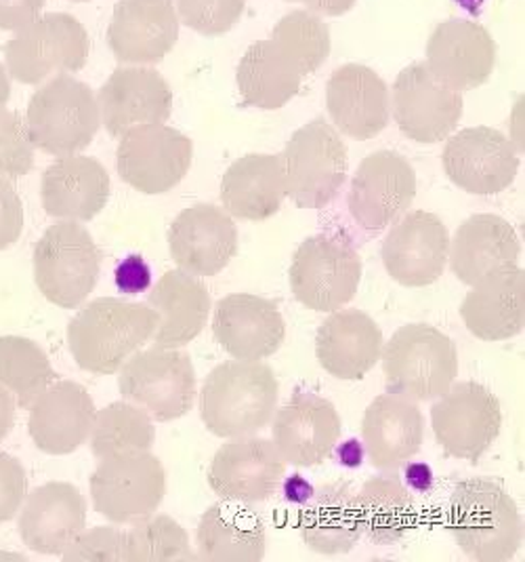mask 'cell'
<instances>
[{"label": "cell", "instance_id": "cell-28", "mask_svg": "<svg viewBox=\"0 0 525 562\" xmlns=\"http://www.w3.org/2000/svg\"><path fill=\"white\" fill-rule=\"evenodd\" d=\"M467 329L483 341H504L525 329V270L517 263L490 270L460 306Z\"/></svg>", "mask_w": 525, "mask_h": 562}, {"label": "cell", "instance_id": "cell-42", "mask_svg": "<svg viewBox=\"0 0 525 562\" xmlns=\"http://www.w3.org/2000/svg\"><path fill=\"white\" fill-rule=\"evenodd\" d=\"M272 41L288 53L305 77L313 75L330 55V30L313 11H293L275 24Z\"/></svg>", "mask_w": 525, "mask_h": 562}, {"label": "cell", "instance_id": "cell-12", "mask_svg": "<svg viewBox=\"0 0 525 562\" xmlns=\"http://www.w3.org/2000/svg\"><path fill=\"white\" fill-rule=\"evenodd\" d=\"M431 426L448 456L477 463L501 435V401L477 382L452 384L433 405Z\"/></svg>", "mask_w": 525, "mask_h": 562}, {"label": "cell", "instance_id": "cell-20", "mask_svg": "<svg viewBox=\"0 0 525 562\" xmlns=\"http://www.w3.org/2000/svg\"><path fill=\"white\" fill-rule=\"evenodd\" d=\"M339 438V411L313 392L297 387L290 401L275 409L274 445L286 463L318 465L332 453Z\"/></svg>", "mask_w": 525, "mask_h": 562}, {"label": "cell", "instance_id": "cell-54", "mask_svg": "<svg viewBox=\"0 0 525 562\" xmlns=\"http://www.w3.org/2000/svg\"><path fill=\"white\" fill-rule=\"evenodd\" d=\"M339 460L343 465H350V468H357L362 460H364V456H366V451L359 447V442L357 440H347L341 449H339Z\"/></svg>", "mask_w": 525, "mask_h": 562}, {"label": "cell", "instance_id": "cell-53", "mask_svg": "<svg viewBox=\"0 0 525 562\" xmlns=\"http://www.w3.org/2000/svg\"><path fill=\"white\" fill-rule=\"evenodd\" d=\"M284 493H286V497H288L290 502L305 504V502L311 497L313 488H311V485H309L307 481H303L299 474H295V476H290V481L284 486Z\"/></svg>", "mask_w": 525, "mask_h": 562}, {"label": "cell", "instance_id": "cell-35", "mask_svg": "<svg viewBox=\"0 0 525 562\" xmlns=\"http://www.w3.org/2000/svg\"><path fill=\"white\" fill-rule=\"evenodd\" d=\"M522 254L513 226L492 213L471 215L450 240L452 272L465 284H476L490 270L517 263Z\"/></svg>", "mask_w": 525, "mask_h": 562}, {"label": "cell", "instance_id": "cell-43", "mask_svg": "<svg viewBox=\"0 0 525 562\" xmlns=\"http://www.w3.org/2000/svg\"><path fill=\"white\" fill-rule=\"evenodd\" d=\"M247 0H176L181 22L202 36H221L236 26Z\"/></svg>", "mask_w": 525, "mask_h": 562}, {"label": "cell", "instance_id": "cell-55", "mask_svg": "<svg viewBox=\"0 0 525 562\" xmlns=\"http://www.w3.org/2000/svg\"><path fill=\"white\" fill-rule=\"evenodd\" d=\"M9 98H11V82H9L7 68L0 64V105L9 102Z\"/></svg>", "mask_w": 525, "mask_h": 562}, {"label": "cell", "instance_id": "cell-19", "mask_svg": "<svg viewBox=\"0 0 525 562\" xmlns=\"http://www.w3.org/2000/svg\"><path fill=\"white\" fill-rule=\"evenodd\" d=\"M426 66L450 89L473 91L494 72L497 43L477 22L448 20L433 30L426 43Z\"/></svg>", "mask_w": 525, "mask_h": 562}, {"label": "cell", "instance_id": "cell-39", "mask_svg": "<svg viewBox=\"0 0 525 562\" xmlns=\"http://www.w3.org/2000/svg\"><path fill=\"white\" fill-rule=\"evenodd\" d=\"M55 380L47 352L27 337H0V387L27 409Z\"/></svg>", "mask_w": 525, "mask_h": 562}, {"label": "cell", "instance_id": "cell-37", "mask_svg": "<svg viewBox=\"0 0 525 562\" xmlns=\"http://www.w3.org/2000/svg\"><path fill=\"white\" fill-rule=\"evenodd\" d=\"M236 78L247 105L277 110L299 93L305 75L299 64L270 38L252 43L240 59Z\"/></svg>", "mask_w": 525, "mask_h": 562}, {"label": "cell", "instance_id": "cell-29", "mask_svg": "<svg viewBox=\"0 0 525 562\" xmlns=\"http://www.w3.org/2000/svg\"><path fill=\"white\" fill-rule=\"evenodd\" d=\"M41 194L50 217L91 222L110 201V176L93 156H59L43 173Z\"/></svg>", "mask_w": 525, "mask_h": 562}, {"label": "cell", "instance_id": "cell-9", "mask_svg": "<svg viewBox=\"0 0 525 562\" xmlns=\"http://www.w3.org/2000/svg\"><path fill=\"white\" fill-rule=\"evenodd\" d=\"M89 32L75 15L47 13L18 30L4 45L7 72L22 85H41L59 72L70 75L87 66Z\"/></svg>", "mask_w": 525, "mask_h": 562}, {"label": "cell", "instance_id": "cell-4", "mask_svg": "<svg viewBox=\"0 0 525 562\" xmlns=\"http://www.w3.org/2000/svg\"><path fill=\"white\" fill-rule=\"evenodd\" d=\"M100 127V103L93 89L70 75L50 78L27 103V137L34 148L50 156L82 153Z\"/></svg>", "mask_w": 525, "mask_h": 562}, {"label": "cell", "instance_id": "cell-41", "mask_svg": "<svg viewBox=\"0 0 525 562\" xmlns=\"http://www.w3.org/2000/svg\"><path fill=\"white\" fill-rule=\"evenodd\" d=\"M190 537L171 516H156L123 533V561H196Z\"/></svg>", "mask_w": 525, "mask_h": 562}, {"label": "cell", "instance_id": "cell-11", "mask_svg": "<svg viewBox=\"0 0 525 562\" xmlns=\"http://www.w3.org/2000/svg\"><path fill=\"white\" fill-rule=\"evenodd\" d=\"M167 493L164 465L150 451L101 460L91 474L95 512L116 525L151 518Z\"/></svg>", "mask_w": 525, "mask_h": 562}, {"label": "cell", "instance_id": "cell-36", "mask_svg": "<svg viewBox=\"0 0 525 562\" xmlns=\"http://www.w3.org/2000/svg\"><path fill=\"white\" fill-rule=\"evenodd\" d=\"M303 541L318 554L351 552L364 533L357 499L347 485H326L311 493L300 508Z\"/></svg>", "mask_w": 525, "mask_h": 562}, {"label": "cell", "instance_id": "cell-50", "mask_svg": "<svg viewBox=\"0 0 525 562\" xmlns=\"http://www.w3.org/2000/svg\"><path fill=\"white\" fill-rule=\"evenodd\" d=\"M286 2H303L309 11H313L318 15L341 18V15L350 13L357 0H286Z\"/></svg>", "mask_w": 525, "mask_h": 562}, {"label": "cell", "instance_id": "cell-23", "mask_svg": "<svg viewBox=\"0 0 525 562\" xmlns=\"http://www.w3.org/2000/svg\"><path fill=\"white\" fill-rule=\"evenodd\" d=\"M98 103L105 131L112 137H123L139 125L169 121L173 91L151 68H118L101 87Z\"/></svg>", "mask_w": 525, "mask_h": 562}, {"label": "cell", "instance_id": "cell-17", "mask_svg": "<svg viewBox=\"0 0 525 562\" xmlns=\"http://www.w3.org/2000/svg\"><path fill=\"white\" fill-rule=\"evenodd\" d=\"M286 461L274 440L259 436H236L210 461L208 485L221 497L259 504L274 495L284 479Z\"/></svg>", "mask_w": 525, "mask_h": 562}, {"label": "cell", "instance_id": "cell-14", "mask_svg": "<svg viewBox=\"0 0 525 562\" xmlns=\"http://www.w3.org/2000/svg\"><path fill=\"white\" fill-rule=\"evenodd\" d=\"M416 196V173L412 165L393 150L366 156L351 179L350 206L355 224L378 234L396 224Z\"/></svg>", "mask_w": 525, "mask_h": 562}, {"label": "cell", "instance_id": "cell-32", "mask_svg": "<svg viewBox=\"0 0 525 562\" xmlns=\"http://www.w3.org/2000/svg\"><path fill=\"white\" fill-rule=\"evenodd\" d=\"M196 543L201 561L261 562L267 546L265 522L251 504L221 499L202 514Z\"/></svg>", "mask_w": 525, "mask_h": 562}, {"label": "cell", "instance_id": "cell-16", "mask_svg": "<svg viewBox=\"0 0 525 562\" xmlns=\"http://www.w3.org/2000/svg\"><path fill=\"white\" fill-rule=\"evenodd\" d=\"M442 162L454 186L477 196L501 194L520 171V156L513 142L492 127L454 133L446 142Z\"/></svg>", "mask_w": 525, "mask_h": 562}, {"label": "cell", "instance_id": "cell-44", "mask_svg": "<svg viewBox=\"0 0 525 562\" xmlns=\"http://www.w3.org/2000/svg\"><path fill=\"white\" fill-rule=\"evenodd\" d=\"M34 167V146L20 114L0 105V178H24Z\"/></svg>", "mask_w": 525, "mask_h": 562}, {"label": "cell", "instance_id": "cell-21", "mask_svg": "<svg viewBox=\"0 0 525 562\" xmlns=\"http://www.w3.org/2000/svg\"><path fill=\"white\" fill-rule=\"evenodd\" d=\"M176 266L194 277H215L238 254V228L219 206L201 203L181 211L169 228Z\"/></svg>", "mask_w": 525, "mask_h": 562}, {"label": "cell", "instance_id": "cell-45", "mask_svg": "<svg viewBox=\"0 0 525 562\" xmlns=\"http://www.w3.org/2000/svg\"><path fill=\"white\" fill-rule=\"evenodd\" d=\"M123 533L116 527H95L76 539L61 554L64 561H123Z\"/></svg>", "mask_w": 525, "mask_h": 562}, {"label": "cell", "instance_id": "cell-31", "mask_svg": "<svg viewBox=\"0 0 525 562\" xmlns=\"http://www.w3.org/2000/svg\"><path fill=\"white\" fill-rule=\"evenodd\" d=\"M383 331L362 310H334L316 335V357L336 380H364L383 352Z\"/></svg>", "mask_w": 525, "mask_h": 562}, {"label": "cell", "instance_id": "cell-48", "mask_svg": "<svg viewBox=\"0 0 525 562\" xmlns=\"http://www.w3.org/2000/svg\"><path fill=\"white\" fill-rule=\"evenodd\" d=\"M116 286L125 295L146 293L151 286V268L141 256H128L118 263L114 272Z\"/></svg>", "mask_w": 525, "mask_h": 562}, {"label": "cell", "instance_id": "cell-52", "mask_svg": "<svg viewBox=\"0 0 525 562\" xmlns=\"http://www.w3.org/2000/svg\"><path fill=\"white\" fill-rule=\"evenodd\" d=\"M406 481L414 486L416 491L425 493V491L433 486V472H431V468L425 465V463H412L406 470Z\"/></svg>", "mask_w": 525, "mask_h": 562}, {"label": "cell", "instance_id": "cell-33", "mask_svg": "<svg viewBox=\"0 0 525 562\" xmlns=\"http://www.w3.org/2000/svg\"><path fill=\"white\" fill-rule=\"evenodd\" d=\"M284 199L286 179L277 154H247L221 179V203L238 220L265 222L282 209Z\"/></svg>", "mask_w": 525, "mask_h": 562}, {"label": "cell", "instance_id": "cell-6", "mask_svg": "<svg viewBox=\"0 0 525 562\" xmlns=\"http://www.w3.org/2000/svg\"><path fill=\"white\" fill-rule=\"evenodd\" d=\"M101 249L84 226L53 224L34 247V281L50 304L75 310L98 286Z\"/></svg>", "mask_w": 525, "mask_h": 562}, {"label": "cell", "instance_id": "cell-27", "mask_svg": "<svg viewBox=\"0 0 525 562\" xmlns=\"http://www.w3.org/2000/svg\"><path fill=\"white\" fill-rule=\"evenodd\" d=\"M95 415V403L84 385L57 382L32 403L27 428L43 453L68 456L84 445Z\"/></svg>", "mask_w": 525, "mask_h": 562}, {"label": "cell", "instance_id": "cell-18", "mask_svg": "<svg viewBox=\"0 0 525 562\" xmlns=\"http://www.w3.org/2000/svg\"><path fill=\"white\" fill-rule=\"evenodd\" d=\"M450 232L429 211H412L387 234L380 256L387 274L403 286H426L444 274Z\"/></svg>", "mask_w": 525, "mask_h": 562}, {"label": "cell", "instance_id": "cell-3", "mask_svg": "<svg viewBox=\"0 0 525 562\" xmlns=\"http://www.w3.org/2000/svg\"><path fill=\"white\" fill-rule=\"evenodd\" d=\"M448 516L452 536L473 561H511L524 543L522 512L506 488L492 479L458 483Z\"/></svg>", "mask_w": 525, "mask_h": 562}, {"label": "cell", "instance_id": "cell-10", "mask_svg": "<svg viewBox=\"0 0 525 562\" xmlns=\"http://www.w3.org/2000/svg\"><path fill=\"white\" fill-rule=\"evenodd\" d=\"M121 394L153 422H175L196 401V371L192 358L175 348H151L126 358L121 369Z\"/></svg>", "mask_w": 525, "mask_h": 562}, {"label": "cell", "instance_id": "cell-22", "mask_svg": "<svg viewBox=\"0 0 525 562\" xmlns=\"http://www.w3.org/2000/svg\"><path fill=\"white\" fill-rule=\"evenodd\" d=\"M179 15L173 0H121L107 27V47L123 64H158L173 52Z\"/></svg>", "mask_w": 525, "mask_h": 562}, {"label": "cell", "instance_id": "cell-46", "mask_svg": "<svg viewBox=\"0 0 525 562\" xmlns=\"http://www.w3.org/2000/svg\"><path fill=\"white\" fill-rule=\"evenodd\" d=\"M27 476L22 461L0 451V525L9 522L24 504Z\"/></svg>", "mask_w": 525, "mask_h": 562}, {"label": "cell", "instance_id": "cell-49", "mask_svg": "<svg viewBox=\"0 0 525 562\" xmlns=\"http://www.w3.org/2000/svg\"><path fill=\"white\" fill-rule=\"evenodd\" d=\"M47 0H0V30H22L41 18Z\"/></svg>", "mask_w": 525, "mask_h": 562}, {"label": "cell", "instance_id": "cell-2", "mask_svg": "<svg viewBox=\"0 0 525 562\" xmlns=\"http://www.w3.org/2000/svg\"><path fill=\"white\" fill-rule=\"evenodd\" d=\"M158 323V312L148 304L100 297L72 318L68 327L70 352L80 369L114 375L126 358L150 341Z\"/></svg>", "mask_w": 525, "mask_h": 562}, {"label": "cell", "instance_id": "cell-8", "mask_svg": "<svg viewBox=\"0 0 525 562\" xmlns=\"http://www.w3.org/2000/svg\"><path fill=\"white\" fill-rule=\"evenodd\" d=\"M295 300L316 312L347 306L362 281V257L347 236L316 234L305 238L290 263Z\"/></svg>", "mask_w": 525, "mask_h": 562}, {"label": "cell", "instance_id": "cell-26", "mask_svg": "<svg viewBox=\"0 0 525 562\" xmlns=\"http://www.w3.org/2000/svg\"><path fill=\"white\" fill-rule=\"evenodd\" d=\"M326 108L341 133L364 142L389 125L391 98L387 82L375 70L347 64L328 78Z\"/></svg>", "mask_w": 525, "mask_h": 562}, {"label": "cell", "instance_id": "cell-56", "mask_svg": "<svg viewBox=\"0 0 525 562\" xmlns=\"http://www.w3.org/2000/svg\"><path fill=\"white\" fill-rule=\"evenodd\" d=\"M72 2H89V0H72Z\"/></svg>", "mask_w": 525, "mask_h": 562}, {"label": "cell", "instance_id": "cell-38", "mask_svg": "<svg viewBox=\"0 0 525 562\" xmlns=\"http://www.w3.org/2000/svg\"><path fill=\"white\" fill-rule=\"evenodd\" d=\"M355 499L364 533L376 546H391L414 527V499L398 472L376 474L364 483Z\"/></svg>", "mask_w": 525, "mask_h": 562}, {"label": "cell", "instance_id": "cell-34", "mask_svg": "<svg viewBox=\"0 0 525 562\" xmlns=\"http://www.w3.org/2000/svg\"><path fill=\"white\" fill-rule=\"evenodd\" d=\"M148 306L160 316L153 341L160 348H181L194 341L210 314L208 289L185 270H169L148 293Z\"/></svg>", "mask_w": 525, "mask_h": 562}, {"label": "cell", "instance_id": "cell-15", "mask_svg": "<svg viewBox=\"0 0 525 562\" xmlns=\"http://www.w3.org/2000/svg\"><path fill=\"white\" fill-rule=\"evenodd\" d=\"M393 119L416 144L448 139L463 116V95L435 77L426 61L403 68L393 82Z\"/></svg>", "mask_w": 525, "mask_h": 562}, {"label": "cell", "instance_id": "cell-40", "mask_svg": "<svg viewBox=\"0 0 525 562\" xmlns=\"http://www.w3.org/2000/svg\"><path fill=\"white\" fill-rule=\"evenodd\" d=\"M91 451L98 460L150 451L156 430L151 417L133 403H112L98 411L91 428Z\"/></svg>", "mask_w": 525, "mask_h": 562}, {"label": "cell", "instance_id": "cell-30", "mask_svg": "<svg viewBox=\"0 0 525 562\" xmlns=\"http://www.w3.org/2000/svg\"><path fill=\"white\" fill-rule=\"evenodd\" d=\"M364 451L378 470H396L412 460L425 438V417L416 401L396 392L370 403L362 424Z\"/></svg>", "mask_w": 525, "mask_h": 562}, {"label": "cell", "instance_id": "cell-47", "mask_svg": "<svg viewBox=\"0 0 525 562\" xmlns=\"http://www.w3.org/2000/svg\"><path fill=\"white\" fill-rule=\"evenodd\" d=\"M24 232V205L11 181L0 178V251L13 247Z\"/></svg>", "mask_w": 525, "mask_h": 562}, {"label": "cell", "instance_id": "cell-13", "mask_svg": "<svg viewBox=\"0 0 525 562\" xmlns=\"http://www.w3.org/2000/svg\"><path fill=\"white\" fill-rule=\"evenodd\" d=\"M194 144L162 123L126 131L116 153L121 179L144 194H164L181 183L192 167Z\"/></svg>", "mask_w": 525, "mask_h": 562}, {"label": "cell", "instance_id": "cell-51", "mask_svg": "<svg viewBox=\"0 0 525 562\" xmlns=\"http://www.w3.org/2000/svg\"><path fill=\"white\" fill-rule=\"evenodd\" d=\"M15 398L0 387V442L9 436L15 424Z\"/></svg>", "mask_w": 525, "mask_h": 562}, {"label": "cell", "instance_id": "cell-1", "mask_svg": "<svg viewBox=\"0 0 525 562\" xmlns=\"http://www.w3.org/2000/svg\"><path fill=\"white\" fill-rule=\"evenodd\" d=\"M279 385L274 369L254 360L215 367L202 385L201 419L210 435L236 438L261 432L274 417Z\"/></svg>", "mask_w": 525, "mask_h": 562}, {"label": "cell", "instance_id": "cell-5", "mask_svg": "<svg viewBox=\"0 0 525 562\" xmlns=\"http://www.w3.org/2000/svg\"><path fill=\"white\" fill-rule=\"evenodd\" d=\"M389 392L412 401L446 394L458 375L456 344L431 325H406L380 352Z\"/></svg>", "mask_w": 525, "mask_h": 562}, {"label": "cell", "instance_id": "cell-24", "mask_svg": "<svg viewBox=\"0 0 525 562\" xmlns=\"http://www.w3.org/2000/svg\"><path fill=\"white\" fill-rule=\"evenodd\" d=\"M20 536L30 550L61 557L87 527L84 495L70 483H47L25 495Z\"/></svg>", "mask_w": 525, "mask_h": 562}, {"label": "cell", "instance_id": "cell-7", "mask_svg": "<svg viewBox=\"0 0 525 562\" xmlns=\"http://www.w3.org/2000/svg\"><path fill=\"white\" fill-rule=\"evenodd\" d=\"M282 165L286 196L300 209L330 205L350 173L347 146L326 119H313L293 133Z\"/></svg>", "mask_w": 525, "mask_h": 562}, {"label": "cell", "instance_id": "cell-25", "mask_svg": "<svg viewBox=\"0 0 525 562\" xmlns=\"http://www.w3.org/2000/svg\"><path fill=\"white\" fill-rule=\"evenodd\" d=\"M213 333L229 357L263 360L282 348L286 323L274 302L252 293H236L215 307Z\"/></svg>", "mask_w": 525, "mask_h": 562}]
</instances>
